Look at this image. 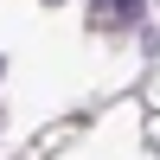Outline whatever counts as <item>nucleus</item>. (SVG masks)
I'll return each mask as SVG.
<instances>
[{
	"label": "nucleus",
	"mask_w": 160,
	"mask_h": 160,
	"mask_svg": "<svg viewBox=\"0 0 160 160\" xmlns=\"http://www.w3.org/2000/svg\"><path fill=\"white\" fill-rule=\"evenodd\" d=\"M135 19H141V0H96V13H90V26H102V32H122Z\"/></svg>",
	"instance_id": "nucleus-1"
}]
</instances>
